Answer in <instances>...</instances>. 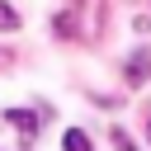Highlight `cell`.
Segmentation results:
<instances>
[{
	"mask_svg": "<svg viewBox=\"0 0 151 151\" xmlns=\"http://www.w3.org/2000/svg\"><path fill=\"white\" fill-rule=\"evenodd\" d=\"M5 123L19 127L24 142H33V132H38V113H28V109H5Z\"/></svg>",
	"mask_w": 151,
	"mask_h": 151,
	"instance_id": "6da1fadb",
	"label": "cell"
},
{
	"mask_svg": "<svg viewBox=\"0 0 151 151\" xmlns=\"http://www.w3.org/2000/svg\"><path fill=\"white\" fill-rule=\"evenodd\" d=\"M61 146H66V151H90V137H85L80 127H71V132L61 137Z\"/></svg>",
	"mask_w": 151,
	"mask_h": 151,
	"instance_id": "3957f363",
	"label": "cell"
},
{
	"mask_svg": "<svg viewBox=\"0 0 151 151\" xmlns=\"http://www.w3.org/2000/svg\"><path fill=\"white\" fill-rule=\"evenodd\" d=\"M0 28L9 33V28H19V9L9 5V0H0Z\"/></svg>",
	"mask_w": 151,
	"mask_h": 151,
	"instance_id": "277c9868",
	"label": "cell"
},
{
	"mask_svg": "<svg viewBox=\"0 0 151 151\" xmlns=\"http://www.w3.org/2000/svg\"><path fill=\"white\" fill-rule=\"evenodd\" d=\"M113 146H118V151H137V146H132V137H127L123 127H113Z\"/></svg>",
	"mask_w": 151,
	"mask_h": 151,
	"instance_id": "8992f818",
	"label": "cell"
},
{
	"mask_svg": "<svg viewBox=\"0 0 151 151\" xmlns=\"http://www.w3.org/2000/svg\"><path fill=\"white\" fill-rule=\"evenodd\" d=\"M151 80V52L142 47L137 57H127V85H146Z\"/></svg>",
	"mask_w": 151,
	"mask_h": 151,
	"instance_id": "7a4b0ae2",
	"label": "cell"
},
{
	"mask_svg": "<svg viewBox=\"0 0 151 151\" xmlns=\"http://www.w3.org/2000/svg\"><path fill=\"white\" fill-rule=\"evenodd\" d=\"M52 33L71 38V33H76V19H71V14H57V19H52Z\"/></svg>",
	"mask_w": 151,
	"mask_h": 151,
	"instance_id": "5b68a950",
	"label": "cell"
},
{
	"mask_svg": "<svg viewBox=\"0 0 151 151\" xmlns=\"http://www.w3.org/2000/svg\"><path fill=\"white\" fill-rule=\"evenodd\" d=\"M146 132H151V123H146Z\"/></svg>",
	"mask_w": 151,
	"mask_h": 151,
	"instance_id": "52a82bcc",
	"label": "cell"
}]
</instances>
